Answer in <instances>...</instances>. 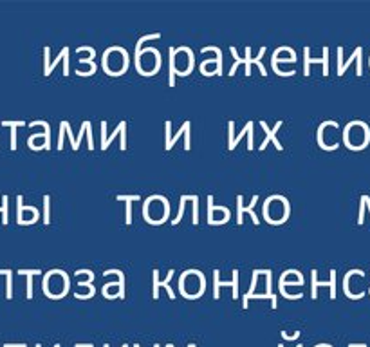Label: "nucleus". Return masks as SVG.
<instances>
[{
  "label": "nucleus",
  "instance_id": "f257e3e1",
  "mask_svg": "<svg viewBox=\"0 0 370 347\" xmlns=\"http://www.w3.org/2000/svg\"><path fill=\"white\" fill-rule=\"evenodd\" d=\"M311 281H313V291H311L313 298H318V286H329V288H330V298H336V271H334V269H330V281L329 282H320V281H318V271H316V269H313V271H311Z\"/></svg>",
  "mask_w": 370,
  "mask_h": 347
},
{
  "label": "nucleus",
  "instance_id": "f03ea898",
  "mask_svg": "<svg viewBox=\"0 0 370 347\" xmlns=\"http://www.w3.org/2000/svg\"><path fill=\"white\" fill-rule=\"evenodd\" d=\"M213 281H215V289H213L215 298H218V288H220V286H230V288H233V298H239V271H237V269L233 271V281H226V282L220 281V273H218V269H215Z\"/></svg>",
  "mask_w": 370,
  "mask_h": 347
},
{
  "label": "nucleus",
  "instance_id": "7ed1b4c3",
  "mask_svg": "<svg viewBox=\"0 0 370 347\" xmlns=\"http://www.w3.org/2000/svg\"><path fill=\"white\" fill-rule=\"evenodd\" d=\"M244 199H242V195H239V197H237V215H239V219H237V223L239 224H242L244 223V212H247V214H251V217H253V223L256 224V226H258V217H256V214L255 212H253V208H255V204L256 202H258V195H255V197H253V201H251V204L247 208H244Z\"/></svg>",
  "mask_w": 370,
  "mask_h": 347
},
{
  "label": "nucleus",
  "instance_id": "20e7f679",
  "mask_svg": "<svg viewBox=\"0 0 370 347\" xmlns=\"http://www.w3.org/2000/svg\"><path fill=\"white\" fill-rule=\"evenodd\" d=\"M305 67H304V75H309V65L311 63H323V75H329V49L323 47V58H309V47H305Z\"/></svg>",
  "mask_w": 370,
  "mask_h": 347
},
{
  "label": "nucleus",
  "instance_id": "39448f33",
  "mask_svg": "<svg viewBox=\"0 0 370 347\" xmlns=\"http://www.w3.org/2000/svg\"><path fill=\"white\" fill-rule=\"evenodd\" d=\"M260 125H262V128H264V130H266V134H268V136H266V140H264V143L260 145V150H264V149H266V147H268V145H269V141H273V143L276 145V149H278V150H282V145H280V141L275 137L276 130H278V128L282 127V121H278V123L275 125V128H273V130L268 127V123H266V121H260Z\"/></svg>",
  "mask_w": 370,
  "mask_h": 347
},
{
  "label": "nucleus",
  "instance_id": "423d86ee",
  "mask_svg": "<svg viewBox=\"0 0 370 347\" xmlns=\"http://www.w3.org/2000/svg\"><path fill=\"white\" fill-rule=\"evenodd\" d=\"M152 275H154V298L157 300V298H159V288H161V286H163V288H168V282L172 281V277L175 275V271H173V269H170L165 281H159V271H157V269H154Z\"/></svg>",
  "mask_w": 370,
  "mask_h": 347
},
{
  "label": "nucleus",
  "instance_id": "0eeeda50",
  "mask_svg": "<svg viewBox=\"0 0 370 347\" xmlns=\"http://www.w3.org/2000/svg\"><path fill=\"white\" fill-rule=\"evenodd\" d=\"M258 275H271V271H269V269H255V271H253V281H251L249 291H247V293L244 295V300H242V307H244V309L247 307V300H249V298L253 297V291H255V288H256V281H258Z\"/></svg>",
  "mask_w": 370,
  "mask_h": 347
},
{
  "label": "nucleus",
  "instance_id": "6e6552de",
  "mask_svg": "<svg viewBox=\"0 0 370 347\" xmlns=\"http://www.w3.org/2000/svg\"><path fill=\"white\" fill-rule=\"evenodd\" d=\"M120 201H127V212H125V221L127 224L132 223V201H141V195H118Z\"/></svg>",
  "mask_w": 370,
  "mask_h": 347
},
{
  "label": "nucleus",
  "instance_id": "1a4fd4ad",
  "mask_svg": "<svg viewBox=\"0 0 370 347\" xmlns=\"http://www.w3.org/2000/svg\"><path fill=\"white\" fill-rule=\"evenodd\" d=\"M18 273L27 277V298H33V275H42L40 269H20Z\"/></svg>",
  "mask_w": 370,
  "mask_h": 347
},
{
  "label": "nucleus",
  "instance_id": "9d476101",
  "mask_svg": "<svg viewBox=\"0 0 370 347\" xmlns=\"http://www.w3.org/2000/svg\"><path fill=\"white\" fill-rule=\"evenodd\" d=\"M25 125L24 121H4V127H11V150L17 149V127Z\"/></svg>",
  "mask_w": 370,
  "mask_h": 347
},
{
  "label": "nucleus",
  "instance_id": "9b49d317",
  "mask_svg": "<svg viewBox=\"0 0 370 347\" xmlns=\"http://www.w3.org/2000/svg\"><path fill=\"white\" fill-rule=\"evenodd\" d=\"M361 53H363V49H361V47H358V49L354 51V54H352V56L349 58V60H347L345 63H342V65H338V75H340V76H342V75H345L347 67H349L350 63L354 62V60H358V58L361 56Z\"/></svg>",
  "mask_w": 370,
  "mask_h": 347
},
{
  "label": "nucleus",
  "instance_id": "f8f14e48",
  "mask_svg": "<svg viewBox=\"0 0 370 347\" xmlns=\"http://www.w3.org/2000/svg\"><path fill=\"white\" fill-rule=\"evenodd\" d=\"M249 130H253V123H251V121L246 125V128H244L242 132L239 134V137H233V140H230V137H228V149H230V150H233L235 147H237V143H239V141L244 137V134H247V132H249Z\"/></svg>",
  "mask_w": 370,
  "mask_h": 347
},
{
  "label": "nucleus",
  "instance_id": "ddd939ff",
  "mask_svg": "<svg viewBox=\"0 0 370 347\" xmlns=\"http://www.w3.org/2000/svg\"><path fill=\"white\" fill-rule=\"evenodd\" d=\"M192 199H194V195H182V197H181V204H179V212H177V217L172 221V224H177V223H179V221L182 219V214H184L186 202L192 201Z\"/></svg>",
  "mask_w": 370,
  "mask_h": 347
},
{
  "label": "nucleus",
  "instance_id": "4468645a",
  "mask_svg": "<svg viewBox=\"0 0 370 347\" xmlns=\"http://www.w3.org/2000/svg\"><path fill=\"white\" fill-rule=\"evenodd\" d=\"M208 51H213L215 54H217V71H215V75L220 76L222 75V53L218 47H204L202 49V53H208Z\"/></svg>",
  "mask_w": 370,
  "mask_h": 347
},
{
  "label": "nucleus",
  "instance_id": "2eb2a0df",
  "mask_svg": "<svg viewBox=\"0 0 370 347\" xmlns=\"http://www.w3.org/2000/svg\"><path fill=\"white\" fill-rule=\"evenodd\" d=\"M186 130H190V121H184V125L181 127V132L177 134L175 137H170V140H166V150H172V147H173V143H175L179 137L182 136V134H186Z\"/></svg>",
  "mask_w": 370,
  "mask_h": 347
},
{
  "label": "nucleus",
  "instance_id": "dca6fc26",
  "mask_svg": "<svg viewBox=\"0 0 370 347\" xmlns=\"http://www.w3.org/2000/svg\"><path fill=\"white\" fill-rule=\"evenodd\" d=\"M112 273H114V275H120V293H118V297L125 298V275L120 271V269H114V271L107 269V271H105V275H112Z\"/></svg>",
  "mask_w": 370,
  "mask_h": 347
},
{
  "label": "nucleus",
  "instance_id": "f3484780",
  "mask_svg": "<svg viewBox=\"0 0 370 347\" xmlns=\"http://www.w3.org/2000/svg\"><path fill=\"white\" fill-rule=\"evenodd\" d=\"M125 128H127V123H125V121H121V123H120V127H118V128H116V130H114V132H112V136H110V137H107V140H105V141H101V149H103V150L107 149V147H108V143H110V141L114 140V137L118 136V134H121V132H123Z\"/></svg>",
  "mask_w": 370,
  "mask_h": 347
},
{
  "label": "nucleus",
  "instance_id": "a211bd4d",
  "mask_svg": "<svg viewBox=\"0 0 370 347\" xmlns=\"http://www.w3.org/2000/svg\"><path fill=\"white\" fill-rule=\"evenodd\" d=\"M38 125L46 128V145H44V149H49V147H51V143H49V140H51L49 125H47L46 121H33V123H31V127H38Z\"/></svg>",
  "mask_w": 370,
  "mask_h": 347
},
{
  "label": "nucleus",
  "instance_id": "6ab92c4d",
  "mask_svg": "<svg viewBox=\"0 0 370 347\" xmlns=\"http://www.w3.org/2000/svg\"><path fill=\"white\" fill-rule=\"evenodd\" d=\"M264 53H266V49H264V47H262V49H260L258 58H251V63H256V67H258V71H260V75L266 76V75H268V73H266V67H264V65H262V62H260V58L264 56Z\"/></svg>",
  "mask_w": 370,
  "mask_h": 347
},
{
  "label": "nucleus",
  "instance_id": "aec40b11",
  "mask_svg": "<svg viewBox=\"0 0 370 347\" xmlns=\"http://www.w3.org/2000/svg\"><path fill=\"white\" fill-rule=\"evenodd\" d=\"M51 199H49V195H46L44 197V223L46 224H49V210H51Z\"/></svg>",
  "mask_w": 370,
  "mask_h": 347
},
{
  "label": "nucleus",
  "instance_id": "412c9836",
  "mask_svg": "<svg viewBox=\"0 0 370 347\" xmlns=\"http://www.w3.org/2000/svg\"><path fill=\"white\" fill-rule=\"evenodd\" d=\"M213 210H215V206H213V195H210V197H208V223H210V224H215Z\"/></svg>",
  "mask_w": 370,
  "mask_h": 347
},
{
  "label": "nucleus",
  "instance_id": "4be33fe9",
  "mask_svg": "<svg viewBox=\"0 0 370 347\" xmlns=\"http://www.w3.org/2000/svg\"><path fill=\"white\" fill-rule=\"evenodd\" d=\"M0 214L4 215V217H2V223L8 224V195H4V197H2V206H0Z\"/></svg>",
  "mask_w": 370,
  "mask_h": 347
},
{
  "label": "nucleus",
  "instance_id": "5701e85b",
  "mask_svg": "<svg viewBox=\"0 0 370 347\" xmlns=\"http://www.w3.org/2000/svg\"><path fill=\"white\" fill-rule=\"evenodd\" d=\"M246 76H249L251 75V49L249 47H246Z\"/></svg>",
  "mask_w": 370,
  "mask_h": 347
}]
</instances>
